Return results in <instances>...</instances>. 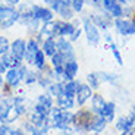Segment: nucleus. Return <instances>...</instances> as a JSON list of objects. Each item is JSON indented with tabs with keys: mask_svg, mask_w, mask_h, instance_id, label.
Returning <instances> with one entry per match:
<instances>
[{
	"mask_svg": "<svg viewBox=\"0 0 135 135\" xmlns=\"http://www.w3.org/2000/svg\"><path fill=\"white\" fill-rule=\"evenodd\" d=\"M93 116H94V113L90 109H84V107L78 109L74 113V118H72V128H74L75 134H88Z\"/></svg>",
	"mask_w": 135,
	"mask_h": 135,
	"instance_id": "1",
	"label": "nucleus"
},
{
	"mask_svg": "<svg viewBox=\"0 0 135 135\" xmlns=\"http://www.w3.org/2000/svg\"><path fill=\"white\" fill-rule=\"evenodd\" d=\"M81 21H82V31H84V37L87 44L90 47H98L103 43V32L88 19V16L85 13L81 15Z\"/></svg>",
	"mask_w": 135,
	"mask_h": 135,
	"instance_id": "2",
	"label": "nucleus"
},
{
	"mask_svg": "<svg viewBox=\"0 0 135 135\" xmlns=\"http://www.w3.org/2000/svg\"><path fill=\"white\" fill-rule=\"evenodd\" d=\"M85 15L101 32H107V31L113 30V18L103 9H98V10L88 9L85 10Z\"/></svg>",
	"mask_w": 135,
	"mask_h": 135,
	"instance_id": "3",
	"label": "nucleus"
},
{
	"mask_svg": "<svg viewBox=\"0 0 135 135\" xmlns=\"http://www.w3.org/2000/svg\"><path fill=\"white\" fill-rule=\"evenodd\" d=\"M113 31L119 38H131L135 35V18H116L113 19Z\"/></svg>",
	"mask_w": 135,
	"mask_h": 135,
	"instance_id": "4",
	"label": "nucleus"
},
{
	"mask_svg": "<svg viewBox=\"0 0 135 135\" xmlns=\"http://www.w3.org/2000/svg\"><path fill=\"white\" fill-rule=\"evenodd\" d=\"M19 21V12L18 7L9 6L6 3H0V28L2 30H9Z\"/></svg>",
	"mask_w": 135,
	"mask_h": 135,
	"instance_id": "5",
	"label": "nucleus"
},
{
	"mask_svg": "<svg viewBox=\"0 0 135 135\" xmlns=\"http://www.w3.org/2000/svg\"><path fill=\"white\" fill-rule=\"evenodd\" d=\"M28 65H21L18 68H10L4 74V84L9 88H16L19 87L21 82H24V76L27 72Z\"/></svg>",
	"mask_w": 135,
	"mask_h": 135,
	"instance_id": "6",
	"label": "nucleus"
},
{
	"mask_svg": "<svg viewBox=\"0 0 135 135\" xmlns=\"http://www.w3.org/2000/svg\"><path fill=\"white\" fill-rule=\"evenodd\" d=\"M56 44H57V51L63 54L65 60H71V59H76V51H75L74 43L68 37H59L56 38Z\"/></svg>",
	"mask_w": 135,
	"mask_h": 135,
	"instance_id": "7",
	"label": "nucleus"
},
{
	"mask_svg": "<svg viewBox=\"0 0 135 135\" xmlns=\"http://www.w3.org/2000/svg\"><path fill=\"white\" fill-rule=\"evenodd\" d=\"M93 94H94V90L87 82H81V85H79V88H78V91H76V95H75L76 107H84L87 103H90Z\"/></svg>",
	"mask_w": 135,
	"mask_h": 135,
	"instance_id": "8",
	"label": "nucleus"
},
{
	"mask_svg": "<svg viewBox=\"0 0 135 135\" xmlns=\"http://www.w3.org/2000/svg\"><path fill=\"white\" fill-rule=\"evenodd\" d=\"M40 49H41V44L35 40L34 35H31V37L27 40V50H25V56H24L25 65L32 66L34 59H35V54H37V51L40 50Z\"/></svg>",
	"mask_w": 135,
	"mask_h": 135,
	"instance_id": "9",
	"label": "nucleus"
},
{
	"mask_svg": "<svg viewBox=\"0 0 135 135\" xmlns=\"http://www.w3.org/2000/svg\"><path fill=\"white\" fill-rule=\"evenodd\" d=\"M101 9L107 12L113 19L122 18V15H123V6L118 0H101Z\"/></svg>",
	"mask_w": 135,
	"mask_h": 135,
	"instance_id": "10",
	"label": "nucleus"
},
{
	"mask_svg": "<svg viewBox=\"0 0 135 135\" xmlns=\"http://www.w3.org/2000/svg\"><path fill=\"white\" fill-rule=\"evenodd\" d=\"M38 34L43 35L44 38L47 37H53V38H59V19H53L49 21V22H44L41 24Z\"/></svg>",
	"mask_w": 135,
	"mask_h": 135,
	"instance_id": "11",
	"label": "nucleus"
},
{
	"mask_svg": "<svg viewBox=\"0 0 135 135\" xmlns=\"http://www.w3.org/2000/svg\"><path fill=\"white\" fill-rule=\"evenodd\" d=\"M115 129L116 132L122 134V132H129L135 131L134 129V119L131 115H120L115 119Z\"/></svg>",
	"mask_w": 135,
	"mask_h": 135,
	"instance_id": "12",
	"label": "nucleus"
},
{
	"mask_svg": "<svg viewBox=\"0 0 135 135\" xmlns=\"http://www.w3.org/2000/svg\"><path fill=\"white\" fill-rule=\"evenodd\" d=\"M32 10H34L35 18L40 21L41 24L49 22V21H53L54 16H56L53 10H51L50 7H47L46 4H44V6H41V4H32Z\"/></svg>",
	"mask_w": 135,
	"mask_h": 135,
	"instance_id": "13",
	"label": "nucleus"
},
{
	"mask_svg": "<svg viewBox=\"0 0 135 135\" xmlns=\"http://www.w3.org/2000/svg\"><path fill=\"white\" fill-rule=\"evenodd\" d=\"M25 50H27V40L25 38H15L10 43V53L16 59H19L21 62H24Z\"/></svg>",
	"mask_w": 135,
	"mask_h": 135,
	"instance_id": "14",
	"label": "nucleus"
},
{
	"mask_svg": "<svg viewBox=\"0 0 135 135\" xmlns=\"http://www.w3.org/2000/svg\"><path fill=\"white\" fill-rule=\"evenodd\" d=\"M98 78H100L101 84H109L112 87H119L120 85V75L113 71H97Z\"/></svg>",
	"mask_w": 135,
	"mask_h": 135,
	"instance_id": "15",
	"label": "nucleus"
},
{
	"mask_svg": "<svg viewBox=\"0 0 135 135\" xmlns=\"http://www.w3.org/2000/svg\"><path fill=\"white\" fill-rule=\"evenodd\" d=\"M65 69V76H63V82L71 81V79H75L79 72V63H78L76 59H71V60H66L63 65Z\"/></svg>",
	"mask_w": 135,
	"mask_h": 135,
	"instance_id": "16",
	"label": "nucleus"
},
{
	"mask_svg": "<svg viewBox=\"0 0 135 135\" xmlns=\"http://www.w3.org/2000/svg\"><path fill=\"white\" fill-rule=\"evenodd\" d=\"M107 103V100L104 98V95L100 94L98 91H94V94H93L91 100H90V110L93 112V113H95V115H98L101 112V109L104 107V104Z\"/></svg>",
	"mask_w": 135,
	"mask_h": 135,
	"instance_id": "17",
	"label": "nucleus"
},
{
	"mask_svg": "<svg viewBox=\"0 0 135 135\" xmlns=\"http://www.w3.org/2000/svg\"><path fill=\"white\" fill-rule=\"evenodd\" d=\"M116 109H118L116 101L110 100V101H107V103L104 104V107L101 109V112L98 113V115L103 116L109 123H112V122H115V119H116Z\"/></svg>",
	"mask_w": 135,
	"mask_h": 135,
	"instance_id": "18",
	"label": "nucleus"
},
{
	"mask_svg": "<svg viewBox=\"0 0 135 135\" xmlns=\"http://www.w3.org/2000/svg\"><path fill=\"white\" fill-rule=\"evenodd\" d=\"M54 106H57L59 109L62 110H72V109L76 107V103H75V97H71V95L68 94H62L59 97H56V103Z\"/></svg>",
	"mask_w": 135,
	"mask_h": 135,
	"instance_id": "19",
	"label": "nucleus"
},
{
	"mask_svg": "<svg viewBox=\"0 0 135 135\" xmlns=\"http://www.w3.org/2000/svg\"><path fill=\"white\" fill-rule=\"evenodd\" d=\"M109 122L106 120L103 116L100 115H95L93 116V120H91V126H90V132H98V134H103V132L107 129Z\"/></svg>",
	"mask_w": 135,
	"mask_h": 135,
	"instance_id": "20",
	"label": "nucleus"
},
{
	"mask_svg": "<svg viewBox=\"0 0 135 135\" xmlns=\"http://www.w3.org/2000/svg\"><path fill=\"white\" fill-rule=\"evenodd\" d=\"M44 4L47 7H50L54 12V15H59L66 7H72L71 0H44Z\"/></svg>",
	"mask_w": 135,
	"mask_h": 135,
	"instance_id": "21",
	"label": "nucleus"
},
{
	"mask_svg": "<svg viewBox=\"0 0 135 135\" xmlns=\"http://www.w3.org/2000/svg\"><path fill=\"white\" fill-rule=\"evenodd\" d=\"M41 50L44 51V54H46L49 59H50L54 53H57V44H56V38H53V37L44 38L43 43H41Z\"/></svg>",
	"mask_w": 135,
	"mask_h": 135,
	"instance_id": "22",
	"label": "nucleus"
},
{
	"mask_svg": "<svg viewBox=\"0 0 135 135\" xmlns=\"http://www.w3.org/2000/svg\"><path fill=\"white\" fill-rule=\"evenodd\" d=\"M78 27H75L72 24V21H60L59 19V37H71L74 31L76 30Z\"/></svg>",
	"mask_w": 135,
	"mask_h": 135,
	"instance_id": "23",
	"label": "nucleus"
},
{
	"mask_svg": "<svg viewBox=\"0 0 135 135\" xmlns=\"http://www.w3.org/2000/svg\"><path fill=\"white\" fill-rule=\"evenodd\" d=\"M46 120H47V116H44V115H41L38 112H34V110L28 116V122L32 123L34 126H37V128H43L46 125Z\"/></svg>",
	"mask_w": 135,
	"mask_h": 135,
	"instance_id": "24",
	"label": "nucleus"
},
{
	"mask_svg": "<svg viewBox=\"0 0 135 135\" xmlns=\"http://www.w3.org/2000/svg\"><path fill=\"white\" fill-rule=\"evenodd\" d=\"M85 82H87V84L90 85L94 91H97L98 88H100V85H101V81H100V78H98L97 71L88 72V74L85 75Z\"/></svg>",
	"mask_w": 135,
	"mask_h": 135,
	"instance_id": "25",
	"label": "nucleus"
},
{
	"mask_svg": "<svg viewBox=\"0 0 135 135\" xmlns=\"http://www.w3.org/2000/svg\"><path fill=\"white\" fill-rule=\"evenodd\" d=\"M47 56L44 54V51L41 50H38L37 51V54H35V59H34V63H32V66L37 69V71H43L44 68L47 66Z\"/></svg>",
	"mask_w": 135,
	"mask_h": 135,
	"instance_id": "26",
	"label": "nucleus"
},
{
	"mask_svg": "<svg viewBox=\"0 0 135 135\" xmlns=\"http://www.w3.org/2000/svg\"><path fill=\"white\" fill-rule=\"evenodd\" d=\"M79 85H81V81L76 79V78H75V79H71V81H66L65 82V94L71 95V97H75Z\"/></svg>",
	"mask_w": 135,
	"mask_h": 135,
	"instance_id": "27",
	"label": "nucleus"
},
{
	"mask_svg": "<svg viewBox=\"0 0 135 135\" xmlns=\"http://www.w3.org/2000/svg\"><path fill=\"white\" fill-rule=\"evenodd\" d=\"M109 50L112 51V57L115 59V62L119 65V66H123V54H122V51H120V47H119V44L116 43H113V44H110L109 46Z\"/></svg>",
	"mask_w": 135,
	"mask_h": 135,
	"instance_id": "28",
	"label": "nucleus"
},
{
	"mask_svg": "<svg viewBox=\"0 0 135 135\" xmlns=\"http://www.w3.org/2000/svg\"><path fill=\"white\" fill-rule=\"evenodd\" d=\"M53 95L50 94L49 91H46V93H41V94H38V97H37V103H40V104H43V106H46L47 109H53L54 107V103H53Z\"/></svg>",
	"mask_w": 135,
	"mask_h": 135,
	"instance_id": "29",
	"label": "nucleus"
},
{
	"mask_svg": "<svg viewBox=\"0 0 135 135\" xmlns=\"http://www.w3.org/2000/svg\"><path fill=\"white\" fill-rule=\"evenodd\" d=\"M38 75H40V71H37L35 68H27V72H25L24 76V82L27 85H32L38 81Z\"/></svg>",
	"mask_w": 135,
	"mask_h": 135,
	"instance_id": "30",
	"label": "nucleus"
},
{
	"mask_svg": "<svg viewBox=\"0 0 135 135\" xmlns=\"http://www.w3.org/2000/svg\"><path fill=\"white\" fill-rule=\"evenodd\" d=\"M47 91L50 93L51 95H53L54 98L59 97V95H62L65 93V82H60V81H54L53 84L49 85Z\"/></svg>",
	"mask_w": 135,
	"mask_h": 135,
	"instance_id": "31",
	"label": "nucleus"
},
{
	"mask_svg": "<svg viewBox=\"0 0 135 135\" xmlns=\"http://www.w3.org/2000/svg\"><path fill=\"white\" fill-rule=\"evenodd\" d=\"M2 59H3V62L7 65L9 69H10V68H18V66H21V65H24V62H21L19 59H16L13 54L10 53V51H7L6 54H3Z\"/></svg>",
	"mask_w": 135,
	"mask_h": 135,
	"instance_id": "32",
	"label": "nucleus"
},
{
	"mask_svg": "<svg viewBox=\"0 0 135 135\" xmlns=\"http://www.w3.org/2000/svg\"><path fill=\"white\" fill-rule=\"evenodd\" d=\"M71 6L74 9V12L81 16L82 13H85V9H87V0H71Z\"/></svg>",
	"mask_w": 135,
	"mask_h": 135,
	"instance_id": "33",
	"label": "nucleus"
},
{
	"mask_svg": "<svg viewBox=\"0 0 135 135\" xmlns=\"http://www.w3.org/2000/svg\"><path fill=\"white\" fill-rule=\"evenodd\" d=\"M49 60H50V66H53V68L54 66H63L65 62H66V60H65V57H63V54H60L59 51H57V53H54Z\"/></svg>",
	"mask_w": 135,
	"mask_h": 135,
	"instance_id": "34",
	"label": "nucleus"
},
{
	"mask_svg": "<svg viewBox=\"0 0 135 135\" xmlns=\"http://www.w3.org/2000/svg\"><path fill=\"white\" fill-rule=\"evenodd\" d=\"M7 51H10V41L7 40V37L0 35V57L6 54Z\"/></svg>",
	"mask_w": 135,
	"mask_h": 135,
	"instance_id": "35",
	"label": "nucleus"
},
{
	"mask_svg": "<svg viewBox=\"0 0 135 135\" xmlns=\"http://www.w3.org/2000/svg\"><path fill=\"white\" fill-rule=\"evenodd\" d=\"M0 135H16V128L10 123H0Z\"/></svg>",
	"mask_w": 135,
	"mask_h": 135,
	"instance_id": "36",
	"label": "nucleus"
},
{
	"mask_svg": "<svg viewBox=\"0 0 135 135\" xmlns=\"http://www.w3.org/2000/svg\"><path fill=\"white\" fill-rule=\"evenodd\" d=\"M134 12H135V3L132 4H126L123 6V18H134Z\"/></svg>",
	"mask_w": 135,
	"mask_h": 135,
	"instance_id": "37",
	"label": "nucleus"
},
{
	"mask_svg": "<svg viewBox=\"0 0 135 135\" xmlns=\"http://www.w3.org/2000/svg\"><path fill=\"white\" fill-rule=\"evenodd\" d=\"M84 35V31H82V27H78L76 30L74 31V34H72L71 37H69V40L72 41V43H76V41H79V38Z\"/></svg>",
	"mask_w": 135,
	"mask_h": 135,
	"instance_id": "38",
	"label": "nucleus"
},
{
	"mask_svg": "<svg viewBox=\"0 0 135 135\" xmlns=\"http://www.w3.org/2000/svg\"><path fill=\"white\" fill-rule=\"evenodd\" d=\"M103 41L106 43V46H110V44H113L115 43V37H113V34L110 32V31H107V32H103Z\"/></svg>",
	"mask_w": 135,
	"mask_h": 135,
	"instance_id": "39",
	"label": "nucleus"
},
{
	"mask_svg": "<svg viewBox=\"0 0 135 135\" xmlns=\"http://www.w3.org/2000/svg\"><path fill=\"white\" fill-rule=\"evenodd\" d=\"M87 7L94 10L101 9V0H87Z\"/></svg>",
	"mask_w": 135,
	"mask_h": 135,
	"instance_id": "40",
	"label": "nucleus"
},
{
	"mask_svg": "<svg viewBox=\"0 0 135 135\" xmlns=\"http://www.w3.org/2000/svg\"><path fill=\"white\" fill-rule=\"evenodd\" d=\"M7 69H9V68H7V65L3 62V59L0 57V74H2V75H4V74L7 72Z\"/></svg>",
	"mask_w": 135,
	"mask_h": 135,
	"instance_id": "41",
	"label": "nucleus"
},
{
	"mask_svg": "<svg viewBox=\"0 0 135 135\" xmlns=\"http://www.w3.org/2000/svg\"><path fill=\"white\" fill-rule=\"evenodd\" d=\"M4 3H6V4H9V6L16 7V6H19V4L22 3V0H4Z\"/></svg>",
	"mask_w": 135,
	"mask_h": 135,
	"instance_id": "42",
	"label": "nucleus"
},
{
	"mask_svg": "<svg viewBox=\"0 0 135 135\" xmlns=\"http://www.w3.org/2000/svg\"><path fill=\"white\" fill-rule=\"evenodd\" d=\"M129 115L132 116V119H134V129H135V104L131 106V109H129Z\"/></svg>",
	"mask_w": 135,
	"mask_h": 135,
	"instance_id": "43",
	"label": "nucleus"
},
{
	"mask_svg": "<svg viewBox=\"0 0 135 135\" xmlns=\"http://www.w3.org/2000/svg\"><path fill=\"white\" fill-rule=\"evenodd\" d=\"M118 2L122 4V6H126V4H132V3H135V0H118Z\"/></svg>",
	"mask_w": 135,
	"mask_h": 135,
	"instance_id": "44",
	"label": "nucleus"
},
{
	"mask_svg": "<svg viewBox=\"0 0 135 135\" xmlns=\"http://www.w3.org/2000/svg\"><path fill=\"white\" fill-rule=\"evenodd\" d=\"M16 135H28V134L24 131V128L21 126V128H16Z\"/></svg>",
	"mask_w": 135,
	"mask_h": 135,
	"instance_id": "45",
	"label": "nucleus"
},
{
	"mask_svg": "<svg viewBox=\"0 0 135 135\" xmlns=\"http://www.w3.org/2000/svg\"><path fill=\"white\" fill-rule=\"evenodd\" d=\"M57 135H74V132H66V131H60Z\"/></svg>",
	"mask_w": 135,
	"mask_h": 135,
	"instance_id": "46",
	"label": "nucleus"
},
{
	"mask_svg": "<svg viewBox=\"0 0 135 135\" xmlns=\"http://www.w3.org/2000/svg\"><path fill=\"white\" fill-rule=\"evenodd\" d=\"M119 135H135V131H129V132H122Z\"/></svg>",
	"mask_w": 135,
	"mask_h": 135,
	"instance_id": "47",
	"label": "nucleus"
},
{
	"mask_svg": "<svg viewBox=\"0 0 135 135\" xmlns=\"http://www.w3.org/2000/svg\"><path fill=\"white\" fill-rule=\"evenodd\" d=\"M4 85V78H3V75L0 74V87H3Z\"/></svg>",
	"mask_w": 135,
	"mask_h": 135,
	"instance_id": "48",
	"label": "nucleus"
},
{
	"mask_svg": "<svg viewBox=\"0 0 135 135\" xmlns=\"http://www.w3.org/2000/svg\"><path fill=\"white\" fill-rule=\"evenodd\" d=\"M85 135H103V134H98V132H88V134Z\"/></svg>",
	"mask_w": 135,
	"mask_h": 135,
	"instance_id": "49",
	"label": "nucleus"
},
{
	"mask_svg": "<svg viewBox=\"0 0 135 135\" xmlns=\"http://www.w3.org/2000/svg\"><path fill=\"white\" fill-rule=\"evenodd\" d=\"M134 18H135V12H134Z\"/></svg>",
	"mask_w": 135,
	"mask_h": 135,
	"instance_id": "50",
	"label": "nucleus"
},
{
	"mask_svg": "<svg viewBox=\"0 0 135 135\" xmlns=\"http://www.w3.org/2000/svg\"><path fill=\"white\" fill-rule=\"evenodd\" d=\"M0 30H2V28H0Z\"/></svg>",
	"mask_w": 135,
	"mask_h": 135,
	"instance_id": "51",
	"label": "nucleus"
}]
</instances>
